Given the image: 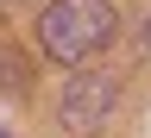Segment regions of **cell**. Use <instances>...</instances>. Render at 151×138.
Returning a JSON list of instances; mask_svg holds the SVG:
<instances>
[{
    "label": "cell",
    "mask_w": 151,
    "mask_h": 138,
    "mask_svg": "<svg viewBox=\"0 0 151 138\" xmlns=\"http://www.w3.org/2000/svg\"><path fill=\"white\" fill-rule=\"evenodd\" d=\"M113 31H120V13L107 0H50L38 13V50L50 63H63V69L88 63L94 50H107Z\"/></svg>",
    "instance_id": "1"
},
{
    "label": "cell",
    "mask_w": 151,
    "mask_h": 138,
    "mask_svg": "<svg viewBox=\"0 0 151 138\" xmlns=\"http://www.w3.org/2000/svg\"><path fill=\"white\" fill-rule=\"evenodd\" d=\"M120 107V88H113V75H69L63 82V101H57V119H63V132L88 138L107 126V113Z\"/></svg>",
    "instance_id": "2"
},
{
    "label": "cell",
    "mask_w": 151,
    "mask_h": 138,
    "mask_svg": "<svg viewBox=\"0 0 151 138\" xmlns=\"http://www.w3.org/2000/svg\"><path fill=\"white\" fill-rule=\"evenodd\" d=\"M25 82H32V56L19 50V44H6V38H0V88L25 94Z\"/></svg>",
    "instance_id": "3"
},
{
    "label": "cell",
    "mask_w": 151,
    "mask_h": 138,
    "mask_svg": "<svg viewBox=\"0 0 151 138\" xmlns=\"http://www.w3.org/2000/svg\"><path fill=\"white\" fill-rule=\"evenodd\" d=\"M145 50H151V19H145Z\"/></svg>",
    "instance_id": "4"
},
{
    "label": "cell",
    "mask_w": 151,
    "mask_h": 138,
    "mask_svg": "<svg viewBox=\"0 0 151 138\" xmlns=\"http://www.w3.org/2000/svg\"><path fill=\"white\" fill-rule=\"evenodd\" d=\"M0 138H13V132H6V126H0Z\"/></svg>",
    "instance_id": "5"
}]
</instances>
